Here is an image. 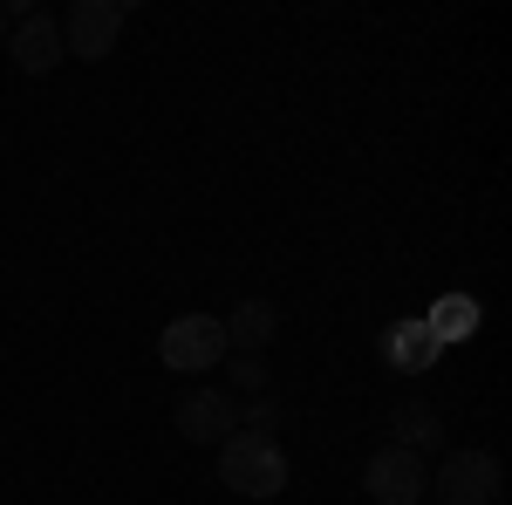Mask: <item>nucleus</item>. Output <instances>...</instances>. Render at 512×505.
<instances>
[{
  "label": "nucleus",
  "mask_w": 512,
  "mask_h": 505,
  "mask_svg": "<svg viewBox=\"0 0 512 505\" xmlns=\"http://www.w3.org/2000/svg\"><path fill=\"white\" fill-rule=\"evenodd\" d=\"M219 485L239 492V499H280V492H287V451H280L274 437L233 430V437L219 444Z\"/></svg>",
  "instance_id": "1"
},
{
  "label": "nucleus",
  "mask_w": 512,
  "mask_h": 505,
  "mask_svg": "<svg viewBox=\"0 0 512 505\" xmlns=\"http://www.w3.org/2000/svg\"><path fill=\"white\" fill-rule=\"evenodd\" d=\"M158 355H164V369H178V376H205V369H219L233 349H226L219 314H178V321H164Z\"/></svg>",
  "instance_id": "2"
},
{
  "label": "nucleus",
  "mask_w": 512,
  "mask_h": 505,
  "mask_svg": "<svg viewBox=\"0 0 512 505\" xmlns=\"http://www.w3.org/2000/svg\"><path fill=\"white\" fill-rule=\"evenodd\" d=\"M499 485H506V471L492 451H451L431 478V499L437 505H499Z\"/></svg>",
  "instance_id": "3"
},
{
  "label": "nucleus",
  "mask_w": 512,
  "mask_h": 505,
  "mask_svg": "<svg viewBox=\"0 0 512 505\" xmlns=\"http://www.w3.org/2000/svg\"><path fill=\"white\" fill-rule=\"evenodd\" d=\"M362 492H369L376 505H424L431 471H424V458H417V451L390 444V451H376V458L362 465Z\"/></svg>",
  "instance_id": "4"
},
{
  "label": "nucleus",
  "mask_w": 512,
  "mask_h": 505,
  "mask_svg": "<svg viewBox=\"0 0 512 505\" xmlns=\"http://www.w3.org/2000/svg\"><path fill=\"white\" fill-rule=\"evenodd\" d=\"M117 35H123V7L117 0H76L69 21H62V55L103 62V55H117Z\"/></svg>",
  "instance_id": "5"
},
{
  "label": "nucleus",
  "mask_w": 512,
  "mask_h": 505,
  "mask_svg": "<svg viewBox=\"0 0 512 505\" xmlns=\"http://www.w3.org/2000/svg\"><path fill=\"white\" fill-rule=\"evenodd\" d=\"M7 55H14L21 76H48V69L62 62V21H48V14H21V21L7 28Z\"/></svg>",
  "instance_id": "6"
},
{
  "label": "nucleus",
  "mask_w": 512,
  "mask_h": 505,
  "mask_svg": "<svg viewBox=\"0 0 512 505\" xmlns=\"http://www.w3.org/2000/svg\"><path fill=\"white\" fill-rule=\"evenodd\" d=\"M178 430H185L192 444H226L239 430V403L226 389H192V396L178 403Z\"/></svg>",
  "instance_id": "7"
},
{
  "label": "nucleus",
  "mask_w": 512,
  "mask_h": 505,
  "mask_svg": "<svg viewBox=\"0 0 512 505\" xmlns=\"http://www.w3.org/2000/svg\"><path fill=\"white\" fill-rule=\"evenodd\" d=\"M219 328H226V349H239V355H267V342L280 335V308H274V301H239V308L226 314Z\"/></svg>",
  "instance_id": "8"
},
{
  "label": "nucleus",
  "mask_w": 512,
  "mask_h": 505,
  "mask_svg": "<svg viewBox=\"0 0 512 505\" xmlns=\"http://www.w3.org/2000/svg\"><path fill=\"white\" fill-rule=\"evenodd\" d=\"M396 437H403V451H417V458H424L437 437H444V424H437L431 403H403V410H396Z\"/></svg>",
  "instance_id": "9"
},
{
  "label": "nucleus",
  "mask_w": 512,
  "mask_h": 505,
  "mask_svg": "<svg viewBox=\"0 0 512 505\" xmlns=\"http://www.w3.org/2000/svg\"><path fill=\"white\" fill-rule=\"evenodd\" d=\"M239 424H246V437H267V430L280 424V403H274V396H253V403L239 410Z\"/></svg>",
  "instance_id": "10"
},
{
  "label": "nucleus",
  "mask_w": 512,
  "mask_h": 505,
  "mask_svg": "<svg viewBox=\"0 0 512 505\" xmlns=\"http://www.w3.org/2000/svg\"><path fill=\"white\" fill-rule=\"evenodd\" d=\"M226 369H233V383H246L253 396H267V362H260V355H233Z\"/></svg>",
  "instance_id": "11"
},
{
  "label": "nucleus",
  "mask_w": 512,
  "mask_h": 505,
  "mask_svg": "<svg viewBox=\"0 0 512 505\" xmlns=\"http://www.w3.org/2000/svg\"><path fill=\"white\" fill-rule=\"evenodd\" d=\"M7 28H14V21H7V14H0V35H7Z\"/></svg>",
  "instance_id": "12"
}]
</instances>
